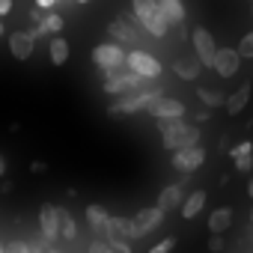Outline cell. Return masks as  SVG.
<instances>
[{
    "mask_svg": "<svg viewBox=\"0 0 253 253\" xmlns=\"http://www.w3.org/2000/svg\"><path fill=\"white\" fill-rule=\"evenodd\" d=\"M158 128H161V143L170 152H182V149L200 146V128L191 125V122H185V119H161Z\"/></svg>",
    "mask_w": 253,
    "mask_h": 253,
    "instance_id": "1",
    "label": "cell"
},
{
    "mask_svg": "<svg viewBox=\"0 0 253 253\" xmlns=\"http://www.w3.org/2000/svg\"><path fill=\"white\" fill-rule=\"evenodd\" d=\"M131 12H134L137 24H140L149 36L164 39V36L170 33L164 15H161V9H158V0H131Z\"/></svg>",
    "mask_w": 253,
    "mask_h": 253,
    "instance_id": "2",
    "label": "cell"
},
{
    "mask_svg": "<svg viewBox=\"0 0 253 253\" xmlns=\"http://www.w3.org/2000/svg\"><path fill=\"white\" fill-rule=\"evenodd\" d=\"M164 92H161V86H143V89H137V92H128V95H122V98H116L107 110H110V116H128V113H137V110H146L155 98H161Z\"/></svg>",
    "mask_w": 253,
    "mask_h": 253,
    "instance_id": "3",
    "label": "cell"
},
{
    "mask_svg": "<svg viewBox=\"0 0 253 253\" xmlns=\"http://www.w3.org/2000/svg\"><path fill=\"white\" fill-rule=\"evenodd\" d=\"M146 86V81L140 78V75H134L128 66H122V69H113V72H107L104 75V92L107 95H116V98H122V95H128V92H137V89H143Z\"/></svg>",
    "mask_w": 253,
    "mask_h": 253,
    "instance_id": "4",
    "label": "cell"
},
{
    "mask_svg": "<svg viewBox=\"0 0 253 253\" xmlns=\"http://www.w3.org/2000/svg\"><path fill=\"white\" fill-rule=\"evenodd\" d=\"M125 57H128V51H125L122 45H116V42H101L92 51V63H95V69L101 75H107L113 69H122L125 66Z\"/></svg>",
    "mask_w": 253,
    "mask_h": 253,
    "instance_id": "5",
    "label": "cell"
},
{
    "mask_svg": "<svg viewBox=\"0 0 253 253\" xmlns=\"http://www.w3.org/2000/svg\"><path fill=\"white\" fill-rule=\"evenodd\" d=\"M107 36H110L116 45H134V42H137V18H134V12H131V15L122 12L116 21H110V24H107Z\"/></svg>",
    "mask_w": 253,
    "mask_h": 253,
    "instance_id": "6",
    "label": "cell"
},
{
    "mask_svg": "<svg viewBox=\"0 0 253 253\" xmlns=\"http://www.w3.org/2000/svg\"><path fill=\"white\" fill-rule=\"evenodd\" d=\"M191 42H194V57L203 63V66H214V57H217V42H214V36L206 30V27H194V33H191Z\"/></svg>",
    "mask_w": 253,
    "mask_h": 253,
    "instance_id": "7",
    "label": "cell"
},
{
    "mask_svg": "<svg viewBox=\"0 0 253 253\" xmlns=\"http://www.w3.org/2000/svg\"><path fill=\"white\" fill-rule=\"evenodd\" d=\"M125 66H128L134 75H140L143 81H152V78H158L161 75V63L152 57V54H146V51H128V57H125Z\"/></svg>",
    "mask_w": 253,
    "mask_h": 253,
    "instance_id": "8",
    "label": "cell"
},
{
    "mask_svg": "<svg viewBox=\"0 0 253 253\" xmlns=\"http://www.w3.org/2000/svg\"><path fill=\"white\" fill-rule=\"evenodd\" d=\"M146 113L152 116V119H185V113H188V107H185V101H179V98H170V95H161V98H155L149 107H146Z\"/></svg>",
    "mask_w": 253,
    "mask_h": 253,
    "instance_id": "9",
    "label": "cell"
},
{
    "mask_svg": "<svg viewBox=\"0 0 253 253\" xmlns=\"http://www.w3.org/2000/svg\"><path fill=\"white\" fill-rule=\"evenodd\" d=\"M110 217H113V214H110L104 206H98V203L86 206V223H89V229H92V238L110 241Z\"/></svg>",
    "mask_w": 253,
    "mask_h": 253,
    "instance_id": "10",
    "label": "cell"
},
{
    "mask_svg": "<svg viewBox=\"0 0 253 253\" xmlns=\"http://www.w3.org/2000/svg\"><path fill=\"white\" fill-rule=\"evenodd\" d=\"M161 223H164V211H161L158 206L140 209V211L131 217V232H134V238H143V235H149L152 229H158Z\"/></svg>",
    "mask_w": 253,
    "mask_h": 253,
    "instance_id": "11",
    "label": "cell"
},
{
    "mask_svg": "<svg viewBox=\"0 0 253 253\" xmlns=\"http://www.w3.org/2000/svg\"><path fill=\"white\" fill-rule=\"evenodd\" d=\"M206 161V149L203 146H191V149H182V152H173V167L185 176H191L194 170H200Z\"/></svg>",
    "mask_w": 253,
    "mask_h": 253,
    "instance_id": "12",
    "label": "cell"
},
{
    "mask_svg": "<svg viewBox=\"0 0 253 253\" xmlns=\"http://www.w3.org/2000/svg\"><path fill=\"white\" fill-rule=\"evenodd\" d=\"M39 232H42V238H45L48 244L60 241V214H57V206L45 203V206L39 209Z\"/></svg>",
    "mask_w": 253,
    "mask_h": 253,
    "instance_id": "13",
    "label": "cell"
},
{
    "mask_svg": "<svg viewBox=\"0 0 253 253\" xmlns=\"http://www.w3.org/2000/svg\"><path fill=\"white\" fill-rule=\"evenodd\" d=\"M220 78H232V75H238V69H241V57H238V51L235 48H217V57H214V66H211Z\"/></svg>",
    "mask_w": 253,
    "mask_h": 253,
    "instance_id": "14",
    "label": "cell"
},
{
    "mask_svg": "<svg viewBox=\"0 0 253 253\" xmlns=\"http://www.w3.org/2000/svg\"><path fill=\"white\" fill-rule=\"evenodd\" d=\"M9 51L15 60H30L36 51V39L30 36V30H15L9 33Z\"/></svg>",
    "mask_w": 253,
    "mask_h": 253,
    "instance_id": "15",
    "label": "cell"
},
{
    "mask_svg": "<svg viewBox=\"0 0 253 253\" xmlns=\"http://www.w3.org/2000/svg\"><path fill=\"white\" fill-rule=\"evenodd\" d=\"M63 24H66V18L54 9V12H45V18H42V24L39 27H30V36L33 39H39V36H60L63 33Z\"/></svg>",
    "mask_w": 253,
    "mask_h": 253,
    "instance_id": "16",
    "label": "cell"
},
{
    "mask_svg": "<svg viewBox=\"0 0 253 253\" xmlns=\"http://www.w3.org/2000/svg\"><path fill=\"white\" fill-rule=\"evenodd\" d=\"M185 191H182V185H167L161 194H158V209L167 214V211H176V209H182V203H185Z\"/></svg>",
    "mask_w": 253,
    "mask_h": 253,
    "instance_id": "17",
    "label": "cell"
},
{
    "mask_svg": "<svg viewBox=\"0 0 253 253\" xmlns=\"http://www.w3.org/2000/svg\"><path fill=\"white\" fill-rule=\"evenodd\" d=\"M158 9H161L167 27H182L185 24V3L182 0H158Z\"/></svg>",
    "mask_w": 253,
    "mask_h": 253,
    "instance_id": "18",
    "label": "cell"
},
{
    "mask_svg": "<svg viewBox=\"0 0 253 253\" xmlns=\"http://www.w3.org/2000/svg\"><path fill=\"white\" fill-rule=\"evenodd\" d=\"M200 72H203V63L197 57H176L173 60V75L182 81H197Z\"/></svg>",
    "mask_w": 253,
    "mask_h": 253,
    "instance_id": "19",
    "label": "cell"
},
{
    "mask_svg": "<svg viewBox=\"0 0 253 253\" xmlns=\"http://www.w3.org/2000/svg\"><path fill=\"white\" fill-rule=\"evenodd\" d=\"M206 223H209V232H211V235H223V232L232 226V209H226V206H223V209H214Z\"/></svg>",
    "mask_w": 253,
    "mask_h": 253,
    "instance_id": "20",
    "label": "cell"
},
{
    "mask_svg": "<svg viewBox=\"0 0 253 253\" xmlns=\"http://www.w3.org/2000/svg\"><path fill=\"white\" fill-rule=\"evenodd\" d=\"M247 101H250V84H241L235 92L226 95V104H223V107H226L229 116H235V113H241V110L247 107Z\"/></svg>",
    "mask_w": 253,
    "mask_h": 253,
    "instance_id": "21",
    "label": "cell"
},
{
    "mask_svg": "<svg viewBox=\"0 0 253 253\" xmlns=\"http://www.w3.org/2000/svg\"><path fill=\"white\" fill-rule=\"evenodd\" d=\"M206 191H191L188 197H185V203H182V217L185 220H194L203 209H206Z\"/></svg>",
    "mask_w": 253,
    "mask_h": 253,
    "instance_id": "22",
    "label": "cell"
},
{
    "mask_svg": "<svg viewBox=\"0 0 253 253\" xmlns=\"http://www.w3.org/2000/svg\"><path fill=\"white\" fill-rule=\"evenodd\" d=\"M197 98L206 104V110L223 107V104H226V95H223L220 89H214V86H197Z\"/></svg>",
    "mask_w": 253,
    "mask_h": 253,
    "instance_id": "23",
    "label": "cell"
},
{
    "mask_svg": "<svg viewBox=\"0 0 253 253\" xmlns=\"http://www.w3.org/2000/svg\"><path fill=\"white\" fill-rule=\"evenodd\" d=\"M57 214H60V238L63 241H75L78 238V223H75L72 211L69 209H57Z\"/></svg>",
    "mask_w": 253,
    "mask_h": 253,
    "instance_id": "24",
    "label": "cell"
},
{
    "mask_svg": "<svg viewBox=\"0 0 253 253\" xmlns=\"http://www.w3.org/2000/svg\"><path fill=\"white\" fill-rule=\"evenodd\" d=\"M48 54H51V63H54V66L69 63V42H66L63 36H51V48H48Z\"/></svg>",
    "mask_w": 253,
    "mask_h": 253,
    "instance_id": "25",
    "label": "cell"
},
{
    "mask_svg": "<svg viewBox=\"0 0 253 253\" xmlns=\"http://www.w3.org/2000/svg\"><path fill=\"white\" fill-rule=\"evenodd\" d=\"M235 51H238V57H241V60H253V30L241 36V42H238V48H235Z\"/></svg>",
    "mask_w": 253,
    "mask_h": 253,
    "instance_id": "26",
    "label": "cell"
},
{
    "mask_svg": "<svg viewBox=\"0 0 253 253\" xmlns=\"http://www.w3.org/2000/svg\"><path fill=\"white\" fill-rule=\"evenodd\" d=\"M247 155H253V143H250V140H244V143H238V146H229V158H232V161L247 158Z\"/></svg>",
    "mask_w": 253,
    "mask_h": 253,
    "instance_id": "27",
    "label": "cell"
},
{
    "mask_svg": "<svg viewBox=\"0 0 253 253\" xmlns=\"http://www.w3.org/2000/svg\"><path fill=\"white\" fill-rule=\"evenodd\" d=\"M173 247H176V238H173V235H167L164 241L152 244V247H149V253H173Z\"/></svg>",
    "mask_w": 253,
    "mask_h": 253,
    "instance_id": "28",
    "label": "cell"
},
{
    "mask_svg": "<svg viewBox=\"0 0 253 253\" xmlns=\"http://www.w3.org/2000/svg\"><path fill=\"white\" fill-rule=\"evenodd\" d=\"M107 244V253H131V244L125 241H104Z\"/></svg>",
    "mask_w": 253,
    "mask_h": 253,
    "instance_id": "29",
    "label": "cell"
},
{
    "mask_svg": "<svg viewBox=\"0 0 253 253\" xmlns=\"http://www.w3.org/2000/svg\"><path fill=\"white\" fill-rule=\"evenodd\" d=\"M235 170H238V173H250V170H253V155L238 158V161H235Z\"/></svg>",
    "mask_w": 253,
    "mask_h": 253,
    "instance_id": "30",
    "label": "cell"
},
{
    "mask_svg": "<svg viewBox=\"0 0 253 253\" xmlns=\"http://www.w3.org/2000/svg\"><path fill=\"white\" fill-rule=\"evenodd\" d=\"M223 247H226V241H223V235H211V238H209V250H211V253H220Z\"/></svg>",
    "mask_w": 253,
    "mask_h": 253,
    "instance_id": "31",
    "label": "cell"
},
{
    "mask_svg": "<svg viewBox=\"0 0 253 253\" xmlns=\"http://www.w3.org/2000/svg\"><path fill=\"white\" fill-rule=\"evenodd\" d=\"M86 253H107V244H104V241H98V238H92V241H89V247H86Z\"/></svg>",
    "mask_w": 253,
    "mask_h": 253,
    "instance_id": "32",
    "label": "cell"
},
{
    "mask_svg": "<svg viewBox=\"0 0 253 253\" xmlns=\"http://www.w3.org/2000/svg\"><path fill=\"white\" fill-rule=\"evenodd\" d=\"M6 253H27V241H9Z\"/></svg>",
    "mask_w": 253,
    "mask_h": 253,
    "instance_id": "33",
    "label": "cell"
},
{
    "mask_svg": "<svg viewBox=\"0 0 253 253\" xmlns=\"http://www.w3.org/2000/svg\"><path fill=\"white\" fill-rule=\"evenodd\" d=\"M57 3H60V0H36V9H42V12H54Z\"/></svg>",
    "mask_w": 253,
    "mask_h": 253,
    "instance_id": "34",
    "label": "cell"
},
{
    "mask_svg": "<svg viewBox=\"0 0 253 253\" xmlns=\"http://www.w3.org/2000/svg\"><path fill=\"white\" fill-rule=\"evenodd\" d=\"M42 18H45V12H42V9H33V12H30V21H33V27H39V24H42Z\"/></svg>",
    "mask_w": 253,
    "mask_h": 253,
    "instance_id": "35",
    "label": "cell"
},
{
    "mask_svg": "<svg viewBox=\"0 0 253 253\" xmlns=\"http://www.w3.org/2000/svg\"><path fill=\"white\" fill-rule=\"evenodd\" d=\"M30 170H33V173H45V170H48V164H45V161H33V164H30Z\"/></svg>",
    "mask_w": 253,
    "mask_h": 253,
    "instance_id": "36",
    "label": "cell"
},
{
    "mask_svg": "<svg viewBox=\"0 0 253 253\" xmlns=\"http://www.w3.org/2000/svg\"><path fill=\"white\" fill-rule=\"evenodd\" d=\"M12 9V0H0V15H9Z\"/></svg>",
    "mask_w": 253,
    "mask_h": 253,
    "instance_id": "37",
    "label": "cell"
},
{
    "mask_svg": "<svg viewBox=\"0 0 253 253\" xmlns=\"http://www.w3.org/2000/svg\"><path fill=\"white\" fill-rule=\"evenodd\" d=\"M3 176H6V158L0 155V179H3Z\"/></svg>",
    "mask_w": 253,
    "mask_h": 253,
    "instance_id": "38",
    "label": "cell"
},
{
    "mask_svg": "<svg viewBox=\"0 0 253 253\" xmlns=\"http://www.w3.org/2000/svg\"><path fill=\"white\" fill-rule=\"evenodd\" d=\"M209 116H211V113H209V110H200V113H197V122H206V119H209Z\"/></svg>",
    "mask_w": 253,
    "mask_h": 253,
    "instance_id": "39",
    "label": "cell"
},
{
    "mask_svg": "<svg viewBox=\"0 0 253 253\" xmlns=\"http://www.w3.org/2000/svg\"><path fill=\"white\" fill-rule=\"evenodd\" d=\"M247 194H250V200H253V179L247 182Z\"/></svg>",
    "mask_w": 253,
    "mask_h": 253,
    "instance_id": "40",
    "label": "cell"
},
{
    "mask_svg": "<svg viewBox=\"0 0 253 253\" xmlns=\"http://www.w3.org/2000/svg\"><path fill=\"white\" fill-rule=\"evenodd\" d=\"M48 253H63V250H57V247H54V244H51V247H48Z\"/></svg>",
    "mask_w": 253,
    "mask_h": 253,
    "instance_id": "41",
    "label": "cell"
},
{
    "mask_svg": "<svg viewBox=\"0 0 253 253\" xmlns=\"http://www.w3.org/2000/svg\"><path fill=\"white\" fill-rule=\"evenodd\" d=\"M72 3H92V0H72Z\"/></svg>",
    "mask_w": 253,
    "mask_h": 253,
    "instance_id": "42",
    "label": "cell"
},
{
    "mask_svg": "<svg viewBox=\"0 0 253 253\" xmlns=\"http://www.w3.org/2000/svg\"><path fill=\"white\" fill-rule=\"evenodd\" d=\"M3 33H6V27H3V21H0V36H3Z\"/></svg>",
    "mask_w": 253,
    "mask_h": 253,
    "instance_id": "43",
    "label": "cell"
},
{
    "mask_svg": "<svg viewBox=\"0 0 253 253\" xmlns=\"http://www.w3.org/2000/svg\"><path fill=\"white\" fill-rule=\"evenodd\" d=\"M0 253H6V244H3V241H0Z\"/></svg>",
    "mask_w": 253,
    "mask_h": 253,
    "instance_id": "44",
    "label": "cell"
},
{
    "mask_svg": "<svg viewBox=\"0 0 253 253\" xmlns=\"http://www.w3.org/2000/svg\"><path fill=\"white\" fill-rule=\"evenodd\" d=\"M250 15H253V3H250Z\"/></svg>",
    "mask_w": 253,
    "mask_h": 253,
    "instance_id": "45",
    "label": "cell"
},
{
    "mask_svg": "<svg viewBox=\"0 0 253 253\" xmlns=\"http://www.w3.org/2000/svg\"><path fill=\"white\" fill-rule=\"evenodd\" d=\"M250 223H253V211H250Z\"/></svg>",
    "mask_w": 253,
    "mask_h": 253,
    "instance_id": "46",
    "label": "cell"
},
{
    "mask_svg": "<svg viewBox=\"0 0 253 253\" xmlns=\"http://www.w3.org/2000/svg\"><path fill=\"white\" fill-rule=\"evenodd\" d=\"M250 3H253V0H250Z\"/></svg>",
    "mask_w": 253,
    "mask_h": 253,
    "instance_id": "47",
    "label": "cell"
}]
</instances>
